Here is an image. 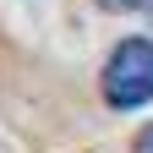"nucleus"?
<instances>
[{"label": "nucleus", "mask_w": 153, "mask_h": 153, "mask_svg": "<svg viewBox=\"0 0 153 153\" xmlns=\"http://www.w3.org/2000/svg\"><path fill=\"white\" fill-rule=\"evenodd\" d=\"M104 6H109V11H137L142 0H104Z\"/></svg>", "instance_id": "7ed1b4c3"}, {"label": "nucleus", "mask_w": 153, "mask_h": 153, "mask_svg": "<svg viewBox=\"0 0 153 153\" xmlns=\"http://www.w3.org/2000/svg\"><path fill=\"white\" fill-rule=\"evenodd\" d=\"M104 99L115 109H142L153 99V38L115 44L109 66H104Z\"/></svg>", "instance_id": "f257e3e1"}, {"label": "nucleus", "mask_w": 153, "mask_h": 153, "mask_svg": "<svg viewBox=\"0 0 153 153\" xmlns=\"http://www.w3.org/2000/svg\"><path fill=\"white\" fill-rule=\"evenodd\" d=\"M131 153H153V120L137 131V142H131Z\"/></svg>", "instance_id": "f03ea898"}, {"label": "nucleus", "mask_w": 153, "mask_h": 153, "mask_svg": "<svg viewBox=\"0 0 153 153\" xmlns=\"http://www.w3.org/2000/svg\"><path fill=\"white\" fill-rule=\"evenodd\" d=\"M142 6H148V11H153V0H142Z\"/></svg>", "instance_id": "20e7f679"}]
</instances>
